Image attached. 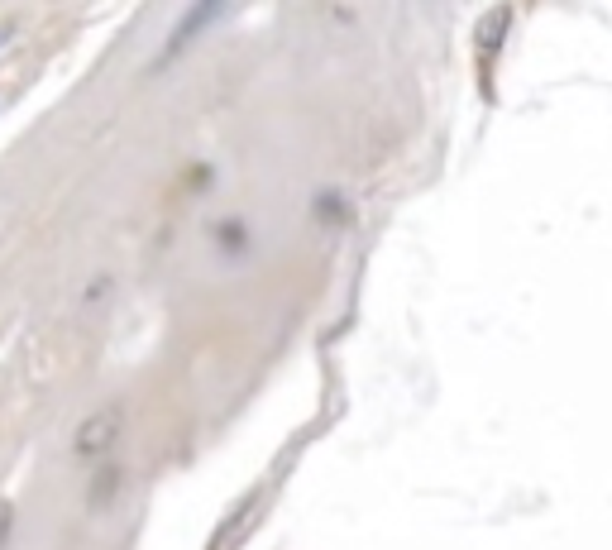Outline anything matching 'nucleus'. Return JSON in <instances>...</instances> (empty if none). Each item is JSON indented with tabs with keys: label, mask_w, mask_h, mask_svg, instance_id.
Masks as SVG:
<instances>
[{
	"label": "nucleus",
	"mask_w": 612,
	"mask_h": 550,
	"mask_svg": "<svg viewBox=\"0 0 612 550\" xmlns=\"http://www.w3.org/2000/svg\"><path fill=\"white\" fill-rule=\"evenodd\" d=\"M0 44H5V29H0Z\"/></svg>",
	"instance_id": "2"
},
{
	"label": "nucleus",
	"mask_w": 612,
	"mask_h": 550,
	"mask_svg": "<svg viewBox=\"0 0 612 550\" xmlns=\"http://www.w3.org/2000/svg\"><path fill=\"white\" fill-rule=\"evenodd\" d=\"M120 426H125V412L120 407H101V412H91L82 426H77V440H72V450H77V460H96V455H106L115 436H120Z\"/></svg>",
	"instance_id": "1"
}]
</instances>
